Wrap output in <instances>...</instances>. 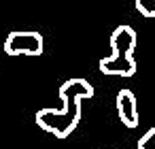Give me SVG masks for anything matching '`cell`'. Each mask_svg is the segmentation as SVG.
Wrapping results in <instances>:
<instances>
[{
  "mask_svg": "<svg viewBox=\"0 0 155 149\" xmlns=\"http://www.w3.org/2000/svg\"><path fill=\"white\" fill-rule=\"evenodd\" d=\"M94 87L85 79H68L60 85V98H62V109H41L36 113V126L51 132L58 138L70 136L79 121H81V100L91 98Z\"/></svg>",
  "mask_w": 155,
  "mask_h": 149,
  "instance_id": "obj_1",
  "label": "cell"
},
{
  "mask_svg": "<svg viewBox=\"0 0 155 149\" xmlns=\"http://www.w3.org/2000/svg\"><path fill=\"white\" fill-rule=\"evenodd\" d=\"M110 49L113 53L108 58H102L98 62V68L102 75H119V77H132L136 75V30L132 26H117L110 34Z\"/></svg>",
  "mask_w": 155,
  "mask_h": 149,
  "instance_id": "obj_2",
  "label": "cell"
},
{
  "mask_svg": "<svg viewBox=\"0 0 155 149\" xmlns=\"http://www.w3.org/2000/svg\"><path fill=\"white\" fill-rule=\"evenodd\" d=\"M45 49L43 36L38 32H28V30H15L7 36L5 41V53L15 58V56H30L36 58Z\"/></svg>",
  "mask_w": 155,
  "mask_h": 149,
  "instance_id": "obj_3",
  "label": "cell"
},
{
  "mask_svg": "<svg viewBox=\"0 0 155 149\" xmlns=\"http://www.w3.org/2000/svg\"><path fill=\"white\" fill-rule=\"evenodd\" d=\"M117 115L125 128H136L138 126V109H136V96L132 90H119L117 94Z\"/></svg>",
  "mask_w": 155,
  "mask_h": 149,
  "instance_id": "obj_4",
  "label": "cell"
},
{
  "mask_svg": "<svg viewBox=\"0 0 155 149\" xmlns=\"http://www.w3.org/2000/svg\"><path fill=\"white\" fill-rule=\"evenodd\" d=\"M134 5L142 17H155V0H134Z\"/></svg>",
  "mask_w": 155,
  "mask_h": 149,
  "instance_id": "obj_5",
  "label": "cell"
},
{
  "mask_svg": "<svg viewBox=\"0 0 155 149\" xmlns=\"http://www.w3.org/2000/svg\"><path fill=\"white\" fill-rule=\"evenodd\" d=\"M138 149H155V128H149L138 138Z\"/></svg>",
  "mask_w": 155,
  "mask_h": 149,
  "instance_id": "obj_6",
  "label": "cell"
}]
</instances>
